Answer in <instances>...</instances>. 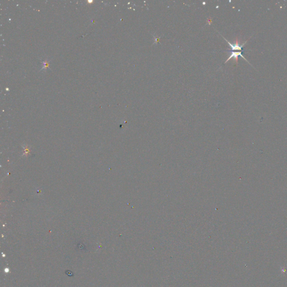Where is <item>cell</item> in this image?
Masks as SVG:
<instances>
[{
    "label": "cell",
    "mask_w": 287,
    "mask_h": 287,
    "mask_svg": "<svg viewBox=\"0 0 287 287\" xmlns=\"http://www.w3.org/2000/svg\"><path fill=\"white\" fill-rule=\"evenodd\" d=\"M223 38L226 41V42L229 44V45L231 47V49H232V51H237H237H242V50H243V47L245 45V44L247 43V42L249 41V39H248L246 42H244V43H243L242 44H240L239 42V41L237 39L235 44H231V43H230L229 42H228V41H227L225 38L223 37Z\"/></svg>",
    "instance_id": "1"
},
{
    "label": "cell",
    "mask_w": 287,
    "mask_h": 287,
    "mask_svg": "<svg viewBox=\"0 0 287 287\" xmlns=\"http://www.w3.org/2000/svg\"><path fill=\"white\" fill-rule=\"evenodd\" d=\"M242 51H240V52H231V55L229 57V58L226 60V62L229 61V60L232 59V58H234L235 59V60L236 61V63H238V56H241V57H242L244 60H246V61L248 62V63H249V62L247 61L245 58H244V56L242 55Z\"/></svg>",
    "instance_id": "2"
}]
</instances>
